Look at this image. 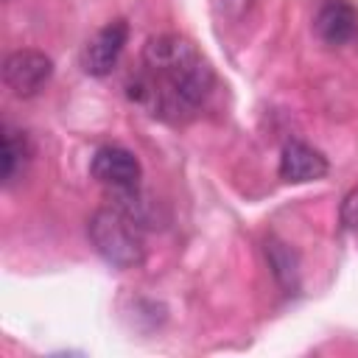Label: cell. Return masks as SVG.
<instances>
[{"label": "cell", "mask_w": 358, "mask_h": 358, "mask_svg": "<svg viewBox=\"0 0 358 358\" xmlns=\"http://www.w3.org/2000/svg\"><path fill=\"white\" fill-rule=\"evenodd\" d=\"M213 81V67L190 39L159 34L143 45V73L129 81V98L157 117L182 120L204 103Z\"/></svg>", "instance_id": "6da1fadb"}, {"label": "cell", "mask_w": 358, "mask_h": 358, "mask_svg": "<svg viewBox=\"0 0 358 358\" xmlns=\"http://www.w3.org/2000/svg\"><path fill=\"white\" fill-rule=\"evenodd\" d=\"M358 31V8L350 0H324L313 17V34L324 45H344Z\"/></svg>", "instance_id": "52a82bcc"}, {"label": "cell", "mask_w": 358, "mask_h": 358, "mask_svg": "<svg viewBox=\"0 0 358 358\" xmlns=\"http://www.w3.org/2000/svg\"><path fill=\"white\" fill-rule=\"evenodd\" d=\"M338 215H341V224H344V229H352V232H358V185H355V187H352V190L344 196Z\"/></svg>", "instance_id": "30bf717a"}, {"label": "cell", "mask_w": 358, "mask_h": 358, "mask_svg": "<svg viewBox=\"0 0 358 358\" xmlns=\"http://www.w3.org/2000/svg\"><path fill=\"white\" fill-rule=\"evenodd\" d=\"M87 235L92 249L115 268H134L145 260V243L137 218L123 207H101L87 221Z\"/></svg>", "instance_id": "7a4b0ae2"}, {"label": "cell", "mask_w": 358, "mask_h": 358, "mask_svg": "<svg viewBox=\"0 0 358 358\" xmlns=\"http://www.w3.org/2000/svg\"><path fill=\"white\" fill-rule=\"evenodd\" d=\"M90 173L95 182H101L117 193H129V190H137L143 168H140V159L129 148L101 145L90 159Z\"/></svg>", "instance_id": "277c9868"}, {"label": "cell", "mask_w": 358, "mask_h": 358, "mask_svg": "<svg viewBox=\"0 0 358 358\" xmlns=\"http://www.w3.org/2000/svg\"><path fill=\"white\" fill-rule=\"evenodd\" d=\"M263 252H266V260H268L271 274L280 282V288L285 294H296L299 291V277H302V271H299V255L285 241H280L277 235H268L266 238Z\"/></svg>", "instance_id": "ba28073f"}, {"label": "cell", "mask_w": 358, "mask_h": 358, "mask_svg": "<svg viewBox=\"0 0 358 358\" xmlns=\"http://www.w3.org/2000/svg\"><path fill=\"white\" fill-rule=\"evenodd\" d=\"M28 159H31V143H28V137L6 123L3 126V185L6 187H11L22 176Z\"/></svg>", "instance_id": "9c48e42d"}, {"label": "cell", "mask_w": 358, "mask_h": 358, "mask_svg": "<svg viewBox=\"0 0 358 358\" xmlns=\"http://www.w3.org/2000/svg\"><path fill=\"white\" fill-rule=\"evenodd\" d=\"M126 39H129V22L126 20H112L103 28H98L81 50V70L87 76H95V78L109 76L115 70L123 48H126Z\"/></svg>", "instance_id": "5b68a950"}, {"label": "cell", "mask_w": 358, "mask_h": 358, "mask_svg": "<svg viewBox=\"0 0 358 358\" xmlns=\"http://www.w3.org/2000/svg\"><path fill=\"white\" fill-rule=\"evenodd\" d=\"M282 182L302 185V182H316L327 173V159L322 151L302 140H288L280 151V168H277Z\"/></svg>", "instance_id": "8992f818"}, {"label": "cell", "mask_w": 358, "mask_h": 358, "mask_svg": "<svg viewBox=\"0 0 358 358\" xmlns=\"http://www.w3.org/2000/svg\"><path fill=\"white\" fill-rule=\"evenodd\" d=\"M53 76V62L42 50L22 48L6 56L3 62V84L17 98H34L45 90V84Z\"/></svg>", "instance_id": "3957f363"}]
</instances>
